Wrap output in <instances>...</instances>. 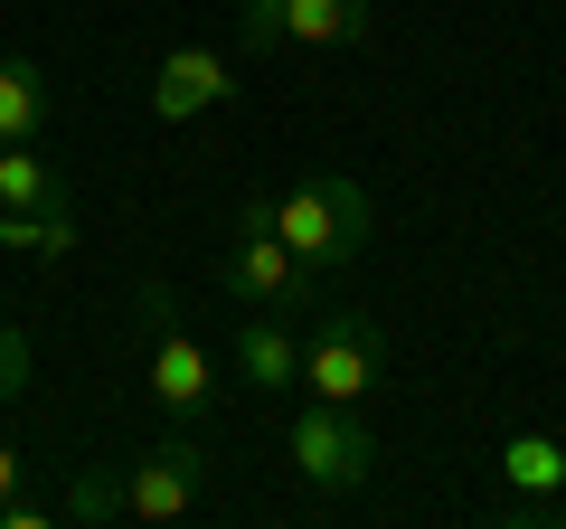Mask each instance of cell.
<instances>
[{"mask_svg":"<svg viewBox=\"0 0 566 529\" xmlns=\"http://www.w3.org/2000/svg\"><path fill=\"white\" fill-rule=\"evenodd\" d=\"M274 237L312 264V274H340L368 256V189L340 170H312V180L274 189Z\"/></svg>","mask_w":566,"mask_h":529,"instance_id":"obj_1","label":"cell"},{"mask_svg":"<svg viewBox=\"0 0 566 529\" xmlns=\"http://www.w3.org/2000/svg\"><path fill=\"white\" fill-rule=\"evenodd\" d=\"M218 284L237 293L245 312H312V293H322V274H312L293 246L274 237V189H255L237 218V246L218 256Z\"/></svg>","mask_w":566,"mask_h":529,"instance_id":"obj_2","label":"cell"},{"mask_svg":"<svg viewBox=\"0 0 566 529\" xmlns=\"http://www.w3.org/2000/svg\"><path fill=\"white\" fill-rule=\"evenodd\" d=\"M142 360H151V397L170 407V426H199L208 407H218V360L199 350V331L180 322V303H170L161 284H142Z\"/></svg>","mask_w":566,"mask_h":529,"instance_id":"obj_3","label":"cell"},{"mask_svg":"<svg viewBox=\"0 0 566 529\" xmlns=\"http://www.w3.org/2000/svg\"><path fill=\"white\" fill-rule=\"evenodd\" d=\"M293 473H303L322 501H349V491L378 483V435L359 426V407H331V397H312V407L293 416Z\"/></svg>","mask_w":566,"mask_h":529,"instance_id":"obj_4","label":"cell"},{"mask_svg":"<svg viewBox=\"0 0 566 529\" xmlns=\"http://www.w3.org/2000/svg\"><path fill=\"white\" fill-rule=\"evenodd\" d=\"M378 378H387V331L368 312H322L303 331V387L312 397L359 407V397H378Z\"/></svg>","mask_w":566,"mask_h":529,"instance_id":"obj_5","label":"cell"},{"mask_svg":"<svg viewBox=\"0 0 566 529\" xmlns=\"http://www.w3.org/2000/svg\"><path fill=\"white\" fill-rule=\"evenodd\" d=\"M208 445H189V435H170V445H151L142 464H123V520H189V510L208 501Z\"/></svg>","mask_w":566,"mask_h":529,"instance_id":"obj_6","label":"cell"},{"mask_svg":"<svg viewBox=\"0 0 566 529\" xmlns=\"http://www.w3.org/2000/svg\"><path fill=\"white\" fill-rule=\"evenodd\" d=\"M227 95H237V58H227V48H170V58L151 66V114L161 123L218 114Z\"/></svg>","mask_w":566,"mask_h":529,"instance_id":"obj_7","label":"cell"},{"mask_svg":"<svg viewBox=\"0 0 566 529\" xmlns=\"http://www.w3.org/2000/svg\"><path fill=\"white\" fill-rule=\"evenodd\" d=\"M237 378L245 387H303V341L283 331V312H255V322H237Z\"/></svg>","mask_w":566,"mask_h":529,"instance_id":"obj_8","label":"cell"},{"mask_svg":"<svg viewBox=\"0 0 566 529\" xmlns=\"http://www.w3.org/2000/svg\"><path fill=\"white\" fill-rule=\"evenodd\" d=\"M501 483H510V501H557V491H566V435L520 426L501 445Z\"/></svg>","mask_w":566,"mask_h":529,"instance_id":"obj_9","label":"cell"},{"mask_svg":"<svg viewBox=\"0 0 566 529\" xmlns=\"http://www.w3.org/2000/svg\"><path fill=\"white\" fill-rule=\"evenodd\" d=\"M0 208H76V180L39 143H0Z\"/></svg>","mask_w":566,"mask_h":529,"instance_id":"obj_10","label":"cell"},{"mask_svg":"<svg viewBox=\"0 0 566 529\" xmlns=\"http://www.w3.org/2000/svg\"><path fill=\"white\" fill-rule=\"evenodd\" d=\"M368 29H378L368 0H283V39H303V48H359Z\"/></svg>","mask_w":566,"mask_h":529,"instance_id":"obj_11","label":"cell"},{"mask_svg":"<svg viewBox=\"0 0 566 529\" xmlns=\"http://www.w3.org/2000/svg\"><path fill=\"white\" fill-rule=\"evenodd\" d=\"M48 114H57V95H48V76L29 58H0V143H39Z\"/></svg>","mask_w":566,"mask_h":529,"instance_id":"obj_12","label":"cell"},{"mask_svg":"<svg viewBox=\"0 0 566 529\" xmlns=\"http://www.w3.org/2000/svg\"><path fill=\"white\" fill-rule=\"evenodd\" d=\"M76 208H0V256H39V264H57V256H76Z\"/></svg>","mask_w":566,"mask_h":529,"instance_id":"obj_13","label":"cell"},{"mask_svg":"<svg viewBox=\"0 0 566 529\" xmlns=\"http://www.w3.org/2000/svg\"><path fill=\"white\" fill-rule=\"evenodd\" d=\"M57 520H123V473L114 464H85L76 483H66V501H57Z\"/></svg>","mask_w":566,"mask_h":529,"instance_id":"obj_14","label":"cell"},{"mask_svg":"<svg viewBox=\"0 0 566 529\" xmlns=\"http://www.w3.org/2000/svg\"><path fill=\"white\" fill-rule=\"evenodd\" d=\"M237 39H245V58L293 48V39H283V0H237Z\"/></svg>","mask_w":566,"mask_h":529,"instance_id":"obj_15","label":"cell"},{"mask_svg":"<svg viewBox=\"0 0 566 529\" xmlns=\"http://www.w3.org/2000/svg\"><path fill=\"white\" fill-rule=\"evenodd\" d=\"M29 369H39V350H29V331H20V322H0V407H10V397L29 387Z\"/></svg>","mask_w":566,"mask_h":529,"instance_id":"obj_16","label":"cell"},{"mask_svg":"<svg viewBox=\"0 0 566 529\" xmlns=\"http://www.w3.org/2000/svg\"><path fill=\"white\" fill-rule=\"evenodd\" d=\"M20 473H29V464H20V445H0V491H20Z\"/></svg>","mask_w":566,"mask_h":529,"instance_id":"obj_17","label":"cell"}]
</instances>
